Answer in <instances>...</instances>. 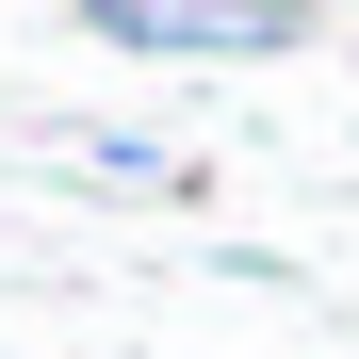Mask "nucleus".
I'll use <instances>...</instances> for the list:
<instances>
[{"label": "nucleus", "mask_w": 359, "mask_h": 359, "mask_svg": "<svg viewBox=\"0 0 359 359\" xmlns=\"http://www.w3.org/2000/svg\"><path fill=\"white\" fill-rule=\"evenodd\" d=\"M82 33H98V49H196L180 0H82Z\"/></svg>", "instance_id": "nucleus-1"}]
</instances>
